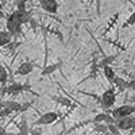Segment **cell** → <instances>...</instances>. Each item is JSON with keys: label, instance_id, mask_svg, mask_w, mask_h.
Returning <instances> with one entry per match:
<instances>
[{"label": "cell", "instance_id": "6da1fadb", "mask_svg": "<svg viewBox=\"0 0 135 135\" xmlns=\"http://www.w3.org/2000/svg\"><path fill=\"white\" fill-rule=\"evenodd\" d=\"M22 26H23V22H22V14H20L19 9H16L7 18L6 27L14 37H16V35H19V34L22 32Z\"/></svg>", "mask_w": 135, "mask_h": 135}, {"label": "cell", "instance_id": "7a4b0ae2", "mask_svg": "<svg viewBox=\"0 0 135 135\" xmlns=\"http://www.w3.org/2000/svg\"><path fill=\"white\" fill-rule=\"evenodd\" d=\"M115 101H116V92H115L114 88L107 89L105 92H103V95H101V97H100V104H101V107H103V109L112 108L114 104H115Z\"/></svg>", "mask_w": 135, "mask_h": 135}, {"label": "cell", "instance_id": "3957f363", "mask_svg": "<svg viewBox=\"0 0 135 135\" xmlns=\"http://www.w3.org/2000/svg\"><path fill=\"white\" fill-rule=\"evenodd\" d=\"M132 114H135V104H123V105L115 108L111 112V115L115 119H119V118H123V116H128V115H132Z\"/></svg>", "mask_w": 135, "mask_h": 135}, {"label": "cell", "instance_id": "277c9868", "mask_svg": "<svg viewBox=\"0 0 135 135\" xmlns=\"http://www.w3.org/2000/svg\"><path fill=\"white\" fill-rule=\"evenodd\" d=\"M60 118V115L54 111H50V112H46V114H42L39 116V119H37L34 122V126H46V124H51V123L57 122Z\"/></svg>", "mask_w": 135, "mask_h": 135}, {"label": "cell", "instance_id": "5b68a950", "mask_svg": "<svg viewBox=\"0 0 135 135\" xmlns=\"http://www.w3.org/2000/svg\"><path fill=\"white\" fill-rule=\"evenodd\" d=\"M115 123H116V126L119 127L120 131H128V130L135 127V114L119 118V119H116Z\"/></svg>", "mask_w": 135, "mask_h": 135}, {"label": "cell", "instance_id": "8992f818", "mask_svg": "<svg viewBox=\"0 0 135 135\" xmlns=\"http://www.w3.org/2000/svg\"><path fill=\"white\" fill-rule=\"evenodd\" d=\"M41 7L49 14H57L58 11V3L57 0H39Z\"/></svg>", "mask_w": 135, "mask_h": 135}, {"label": "cell", "instance_id": "52a82bcc", "mask_svg": "<svg viewBox=\"0 0 135 135\" xmlns=\"http://www.w3.org/2000/svg\"><path fill=\"white\" fill-rule=\"evenodd\" d=\"M26 89H28V85H23V84H11L8 85L7 88L3 89V93H9V95H18L20 92L26 91Z\"/></svg>", "mask_w": 135, "mask_h": 135}, {"label": "cell", "instance_id": "ba28073f", "mask_svg": "<svg viewBox=\"0 0 135 135\" xmlns=\"http://www.w3.org/2000/svg\"><path fill=\"white\" fill-rule=\"evenodd\" d=\"M93 123H115L116 119L109 115V114H105V112H101V114H96V116L93 118L92 120Z\"/></svg>", "mask_w": 135, "mask_h": 135}, {"label": "cell", "instance_id": "9c48e42d", "mask_svg": "<svg viewBox=\"0 0 135 135\" xmlns=\"http://www.w3.org/2000/svg\"><path fill=\"white\" fill-rule=\"evenodd\" d=\"M32 70H34V65L31 62H23V64L19 65L18 70H16V74H19V76H27Z\"/></svg>", "mask_w": 135, "mask_h": 135}, {"label": "cell", "instance_id": "30bf717a", "mask_svg": "<svg viewBox=\"0 0 135 135\" xmlns=\"http://www.w3.org/2000/svg\"><path fill=\"white\" fill-rule=\"evenodd\" d=\"M12 34H11L8 30L7 31H0V47L7 46L9 42H12Z\"/></svg>", "mask_w": 135, "mask_h": 135}, {"label": "cell", "instance_id": "8fae6325", "mask_svg": "<svg viewBox=\"0 0 135 135\" xmlns=\"http://www.w3.org/2000/svg\"><path fill=\"white\" fill-rule=\"evenodd\" d=\"M103 72H104V76H105L107 80H108L109 83H114L116 74H115V70L111 68V65H108V64L103 65Z\"/></svg>", "mask_w": 135, "mask_h": 135}, {"label": "cell", "instance_id": "7c38bea8", "mask_svg": "<svg viewBox=\"0 0 135 135\" xmlns=\"http://www.w3.org/2000/svg\"><path fill=\"white\" fill-rule=\"evenodd\" d=\"M60 68H61V61H60V62H57V64H51V65H47V66H45L41 74H42V76H49V74L54 73L55 70H58Z\"/></svg>", "mask_w": 135, "mask_h": 135}, {"label": "cell", "instance_id": "4fadbf2b", "mask_svg": "<svg viewBox=\"0 0 135 135\" xmlns=\"http://www.w3.org/2000/svg\"><path fill=\"white\" fill-rule=\"evenodd\" d=\"M114 84L116 85V88L119 89V91H126V89H128V81L124 80V78H122V77H115V80H114Z\"/></svg>", "mask_w": 135, "mask_h": 135}, {"label": "cell", "instance_id": "5bb4252c", "mask_svg": "<svg viewBox=\"0 0 135 135\" xmlns=\"http://www.w3.org/2000/svg\"><path fill=\"white\" fill-rule=\"evenodd\" d=\"M2 103H3V107L9 108L12 112H20L22 109V104L16 103V101H2Z\"/></svg>", "mask_w": 135, "mask_h": 135}, {"label": "cell", "instance_id": "9a60e30c", "mask_svg": "<svg viewBox=\"0 0 135 135\" xmlns=\"http://www.w3.org/2000/svg\"><path fill=\"white\" fill-rule=\"evenodd\" d=\"M93 130L96 132L107 134L108 132V123H95V124H93Z\"/></svg>", "mask_w": 135, "mask_h": 135}, {"label": "cell", "instance_id": "2e32d148", "mask_svg": "<svg viewBox=\"0 0 135 135\" xmlns=\"http://www.w3.org/2000/svg\"><path fill=\"white\" fill-rule=\"evenodd\" d=\"M7 80H8V73H7V70H6V68L0 64V83L6 84Z\"/></svg>", "mask_w": 135, "mask_h": 135}, {"label": "cell", "instance_id": "e0dca14e", "mask_svg": "<svg viewBox=\"0 0 135 135\" xmlns=\"http://www.w3.org/2000/svg\"><path fill=\"white\" fill-rule=\"evenodd\" d=\"M20 132H22V134H28V132H30L28 126H27V119H26L25 115L22 116V120H20Z\"/></svg>", "mask_w": 135, "mask_h": 135}, {"label": "cell", "instance_id": "ac0fdd59", "mask_svg": "<svg viewBox=\"0 0 135 135\" xmlns=\"http://www.w3.org/2000/svg\"><path fill=\"white\" fill-rule=\"evenodd\" d=\"M108 132L118 135V134H120L122 131H120V130H119V127L116 126V123H108Z\"/></svg>", "mask_w": 135, "mask_h": 135}, {"label": "cell", "instance_id": "d6986e66", "mask_svg": "<svg viewBox=\"0 0 135 135\" xmlns=\"http://www.w3.org/2000/svg\"><path fill=\"white\" fill-rule=\"evenodd\" d=\"M53 100H54V101H57V103H60V104H62V105H70V100H69V99H66V97H61V96H58V97H53Z\"/></svg>", "mask_w": 135, "mask_h": 135}, {"label": "cell", "instance_id": "ffe728a7", "mask_svg": "<svg viewBox=\"0 0 135 135\" xmlns=\"http://www.w3.org/2000/svg\"><path fill=\"white\" fill-rule=\"evenodd\" d=\"M132 25H135V11L127 18V20H126V23L123 25V27H130V26H132Z\"/></svg>", "mask_w": 135, "mask_h": 135}, {"label": "cell", "instance_id": "44dd1931", "mask_svg": "<svg viewBox=\"0 0 135 135\" xmlns=\"http://www.w3.org/2000/svg\"><path fill=\"white\" fill-rule=\"evenodd\" d=\"M128 89H131V91H135V78L132 81H128Z\"/></svg>", "mask_w": 135, "mask_h": 135}, {"label": "cell", "instance_id": "7402d4cb", "mask_svg": "<svg viewBox=\"0 0 135 135\" xmlns=\"http://www.w3.org/2000/svg\"><path fill=\"white\" fill-rule=\"evenodd\" d=\"M130 100H131V103H132V104H135V93L131 96V99H130Z\"/></svg>", "mask_w": 135, "mask_h": 135}, {"label": "cell", "instance_id": "603a6c76", "mask_svg": "<svg viewBox=\"0 0 135 135\" xmlns=\"http://www.w3.org/2000/svg\"><path fill=\"white\" fill-rule=\"evenodd\" d=\"M2 9H3V3H0V18L3 16V12H2Z\"/></svg>", "mask_w": 135, "mask_h": 135}, {"label": "cell", "instance_id": "cb8c5ba5", "mask_svg": "<svg viewBox=\"0 0 135 135\" xmlns=\"http://www.w3.org/2000/svg\"><path fill=\"white\" fill-rule=\"evenodd\" d=\"M2 2H3V3H4V2H7V0H2Z\"/></svg>", "mask_w": 135, "mask_h": 135}, {"label": "cell", "instance_id": "d4e9b609", "mask_svg": "<svg viewBox=\"0 0 135 135\" xmlns=\"http://www.w3.org/2000/svg\"><path fill=\"white\" fill-rule=\"evenodd\" d=\"M25 2H30V0H25Z\"/></svg>", "mask_w": 135, "mask_h": 135}, {"label": "cell", "instance_id": "484cf974", "mask_svg": "<svg viewBox=\"0 0 135 135\" xmlns=\"http://www.w3.org/2000/svg\"><path fill=\"white\" fill-rule=\"evenodd\" d=\"M0 103H2V100H0Z\"/></svg>", "mask_w": 135, "mask_h": 135}]
</instances>
